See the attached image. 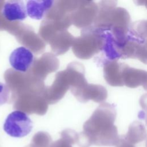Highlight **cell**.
<instances>
[{"label":"cell","instance_id":"cell-1","mask_svg":"<svg viewBox=\"0 0 147 147\" xmlns=\"http://www.w3.org/2000/svg\"><path fill=\"white\" fill-rule=\"evenodd\" d=\"M32 127V122L28 115L19 110L10 113L3 124L4 131L10 136L17 138L27 136Z\"/></svg>","mask_w":147,"mask_h":147},{"label":"cell","instance_id":"cell-2","mask_svg":"<svg viewBox=\"0 0 147 147\" xmlns=\"http://www.w3.org/2000/svg\"><path fill=\"white\" fill-rule=\"evenodd\" d=\"M34 62V55L28 48L20 47L15 49L10 55L9 63L16 71L26 72Z\"/></svg>","mask_w":147,"mask_h":147},{"label":"cell","instance_id":"cell-3","mask_svg":"<svg viewBox=\"0 0 147 147\" xmlns=\"http://www.w3.org/2000/svg\"><path fill=\"white\" fill-rule=\"evenodd\" d=\"M3 17L9 21H22L27 17L26 7L22 1H7L2 9Z\"/></svg>","mask_w":147,"mask_h":147},{"label":"cell","instance_id":"cell-4","mask_svg":"<svg viewBox=\"0 0 147 147\" xmlns=\"http://www.w3.org/2000/svg\"><path fill=\"white\" fill-rule=\"evenodd\" d=\"M54 1H28L26 5L27 15L34 20H41L53 5Z\"/></svg>","mask_w":147,"mask_h":147},{"label":"cell","instance_id":"cell-5","mask_svg":"<svg viewBox=\"0 0 147 147\" xmlns=\"http://www.w3.org/2000/svg\"><path fill=\"white\" fill-rule=\"evenodd\" d=\"M10 98V89L9 87L0 82V106L7 103Z\"/></svg>","mask_w":147,"mask_h":147}]
</instances>
